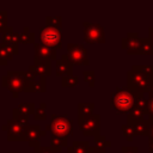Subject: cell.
<instances>
[{"mask_svg": "<svg viewBox=\"0 0 153 153\" xmlns=\"http://www.w3.org/2000/svg\"><path fill=\"white\" fill-rule=\"evenodd\" d=\"M1 85L12 93L13 98H18L20 92H33V82L26 79L24 71L10 69L7 74L1 78Z\"/></svg>", "mask_w": 153, "mask_h": 153, "instance_id": "1", "label": "cell"}, {"mask_svg": "<svg viewBox=\"0 0 153 153\" xmlns=\"http://www.w3.org/2000/svg\"><path fill=\"white\" fill-rule=\"evenodd\" d=\"M151 82L152 76L141 72L136 65L127 72V88L134 93H147Z\"/></svg>", "mask_w": 153, "mask_h": 153, "instance_id": "2", "label": "cell"}, {"mask_svg": "<svg viewBox=\"0 0 153 153\" xmlns=\"http://www.w3.org/2000/svg\"><path fill=\"white\" fill-rule=\"evenodd\" d=\"M45 131H50L51 136L68 139L73 134V121L66 115L53 114L50 116V124L45 127Z\"/></svg>", "mask_w": 153, "mask_h": 153, "instance_id": "3", "label": "cell"}, {"mask_svg": "<svg viewBox=\"0 0 153 153\" xmlns=\"http://www.w3.org/2000/svg\"><path fill=\"white\" fill-rule=\"evenodd\" d=\"M136 104V93L128 88L117 87L111 94V105L118 112L128 114Z\"/></svg>", "mask_w": 153, "mask_h": 153, "instance_id": "4", "label": "cell"}, {"mask_svg": "<svg viewBox=\"0 0 153 153\" xmlns=\"http://www.w3.org/2000/svg\"><path fill=\"white\" fill-rule=\"evenodd\" d=\"M84 41L86 43H105V32L99 23L84 22Z\"/></svg>", "mask_w": 153, "mask_h": 153, "instance_id": "5", "label": "cell"}, {"mask_svg": "<svg viewBox=\"0 0 153 153\" xmlns=\"http://www.w3.org/2000/svg\"><path fill=\"white\" fill-rule=\"evenodd\" d=\"M39 41L42 44H45V45L57 50L62 47L61 31L59 29H54V27H49V26L41 27Z\"/></svg>", "mask_w": 153, "mask_h": 153, "instance_id": "6", "label": "cell"}, {"mask_svg": "<svg viewBox=\"0 0 153 153\" xmlns=\"http://www.w3.org/2000/svg\"><path fill=\"white\" fill-rule=\"evenodd\" d=\"M27 124H23L14 120H8L6 124L1 127L2 130L7 131V140L10 142H22L25 141V127Z\"/></svg>", "mask_w": 153, "mask_h": 153, "instance_id": "7", "label": "cell"}, {"mask_svg": "<svg viewBox=\"0 0 153 153\" xmlns=\"http://www.w3.org/2000/svg\"><path fill=\"white\" fill-rule=\"evenodd\" d=\"M67 55L69 56L73 65L78 66H88L90 61L87 57V49L82 44L68 43L67 44Z\"/></svg>", "mask_w": 153, "mask_h": 153, "instance_id": "8", "label": "cell"}, {"mask_svg": "<svg viewBox=\"0 0 153 153\" xmlns=\"http://www.w3.org/2000/svg\"><path fill=\"white\" fill-rule=\"evenodd\" d=\"M79 128L85 136H96L100 130V116L93 114L79 123Z\"/></svg>", "mask_w": 153, "mask_h": 153, "instance_id": "9", "label": "cell"}, {"mask_svg": "<svg viewBox=\"0 0 153 153\" xmlns=\"http://www.w3.org/2000/svg\"><path fill=\"white\" fill-rule=\"evenodd\" d=\"M121 45L130 55L140 54L141 41H140V37H139L137 32H128L127 36L121 39Z\"/></svg>", "mask_w": 153, "mask_h": 153, "instance_id": "10", "label": "cell"}, {"mask_svg": "<svg viewBox=\"0 0 153 153\" xmlns=\"http://www.w3.org/2000/svg\"><path fill=\"white\" fill-rule=\"evenodd\" d=\"M47 134L45 130H42L39 126H26L25 127V141L29 142V146L33 149H37L39 145V139Z\"/></svg>", "mask_w": 153, "mask_h": 153, "instance_id": "11", "label": "cell"}, {"mask_svg": "<svg viewBox=\"0 0 153 153\" xmlns=\"http://www.w3.org/2000/svg\"><path fill=\"white\" fill-rule=\"evenodd\" d=\"M19 48L18 44H7V43H0V66H6L10 60L14 57V55H18Z\"/></svg>", "mask_w": 153, "mask_h": 153, "instance_id": "12", "label": "cell"}, {"mask_svg": "<svg viewBox=\"0 0 153 153\" xmlns=\"http://www.w3.org/2000/svg\"><path fill=\"white\" fill-rule=\"evenodd\" d=\"M35 57L42 59V60H57V50L54 48H50L45 44L35 43Z\"/></svg>", "mask_w": 153, "mask_h": 153, "instance_id": "13", "label": "cell"}, {"mask_svg": "<svg viewBox=\"0 0 153 153\" xmlns=\"http://www.w3.org/2000/svg\"><path fill=\"white\" fill-rule=\"evenodd\" d=\"M73 73V63L69 59V56L66 54H62L60 59L56 60V74L59 76H67L72 75Z\"/></svg>", "mask_w": 153, "mask_h": 153, "instance_id": "14", "label": "cell"}, {"mask_svg": "<svg viewBox=\"0 0 153 153\" xmlns=\"http://www.w3.org/2000/svg\"><path fill=\"white\" fill-rule=\"evenodd\" d=\"M32 67H33V69L38 76H45L47 78L51 74V61H49V60H42V59L35 57Z\"/></svg>", "mask_w": 153, "mask_h": 153, "instance_id": "15", "label": "cell"}, {"mask_svg": "<svg viewBox=\"0 0 153 153\" xmlns=\"http://www.w3.org/2000/svg\"><path fill=\"white\" fill-rule=\"evenodd\" d=\"M94 103H79L78 104V123L93 115Z\"/></svg>", "mask_w": 153, "mask_h": 153, "instance_id": "16", "label": "cell"}, {"mask_svg": "<svg viewBox=\"0 0 153 153\" xmlns=\"http://www.w3.org/2000/svg\"><path fill=\"white\" fill-rule=\"evenodd\" d=\"M143 117H145V112H143L141 109H139L137 106H134V108L128 112V115H127V121H128V124H129V126H134V124H136L137 122L145 120Z\"/></svg>", "mask_w": 153, "mask_h": 153, "instance_id": "17", "label": "cell"}, {"mask_svg": "<svg viewBox=\"0 0 153 153\" xmlns=\"http://www.w3.org/2000/svg\"><path fill=\"white\" fill-rule=\"evenodd\" d=\"M90 147L88 141H74L72 146L67 147V153H88Z\"/></svg>", "mask_w": 153, "mask_h": 153, "instance_id": "18", "label": "cell"}, {"mask_svg": "<svg viewBox=\"0 0 153 153\" xmlns=\"http://www.w3.org/2000/svg\"><path fill=\"white\" fill-rule=\"evenodd\" d=\"M134 128V133L135 135H141V136H148L149 134V129H151V124L148 120H142L140 122H137L136 124L133 126Z\"/></svg>", "mask_w": 153, "mask_h": 153, "instance_id": "19", "label": "cell"}, {"mask_svg": "<svg viewBox=\"0 0 153 153\" xmlns=\"http://www.w3.org/2000/svg\"><path fill=\"white\" fill-rule=\"evenodd\" d=\"M2 43L7 44H18V33L11 26H7L2 31Z\"/></svg>", "mask_w": 153, "mask_h": 153, "instance_id": "20", "label": "cell"}, {"mask_svg": "<svg viewBox=\"0 0 153 153\" xmlns=\"http://www.w3.org/2000/svg\"><path fill=\"white\" fill-rule=\"evenodd\" d=\"M18 43H24V44H35V33L29 29L24 27L22 32L18 33Z\"/></svg>", "mask_w": 153, "mask_h": 153, "instance_id": "21", "label": "cell"}, {"mask_svg": "<svg viewBox=\"0 0 153 153\" xmlns=\"http://www.w3.org/2000/svg\"><path fill=\"white\" fill-rule=\"evenodd\" d=\"M50 147H51L56 153H59V152L62 151V148L68 147V141H67V139L51 136V139H50Z\"/></svg>", "mask_w": 153, "mask_h": 153, "instance_id": "22", "label": "cell"}, {"mask_svg": "<svg viewBox=\"0 0 153 153\" xmlns=\"http://www.w3.org/2000/svg\"><path fill=\"white\" fill-rule=\"evenodd\" d=\"M94 147L98 148V149H102V151H105L106 148L111 147V142L102 134H98L94 136Z\"/></svg>", "mask_w": 153, "mask_h": 153, "instance_id": "23", "label": "cell"}, {"mask_svg": "<svg viewBox=\"0 0 153 153\" xmlns=\"http://www.w3.org/2000/svg\"><path fill=\"white\" fill-rule=\"evenodd\" d=\"M45 26L60 30L62 26V18L60 16H45Z\"/></svg>", "mask_w": 153, "mask_h": 153, "instance_id": "24", "label": "cell"}, {"mask_svg": "<svg viewBox=\"0 0 153 153\" xmlns=\"http://www.w3.org/2000/svg\"><path fill=\"white\" fill-rule=\"evenodd\" d=\"M79 82V78L76 75H67L61 78V86L62 87H75Z\"/></svg>", "mask_w": 153, "mask_h": 153, "instance_id": "25", "label": "cell"}, {"mask_svg": "<svg viewBox=\"0 0 153 153\" xmlns=\"http://www.w3.org/2000/svg\"><path fill=\"white\" fill-rule=\"evenodd\" d=\"M140 41H141L140 54H143V55H151V54H153V45H152L149 38L142 37V38H140Z\"/></svg>", "mask_w": 153, "mask_h": 153, "instance_id": "26", "label": "cell"}, {"mask_svg": "<svg viewBox=\"0 0 153 153\" xmlns=\"http://www.w3.org/2000/svg\"><path fill=\"white\" fill-rule=\"evenodd\" d=\"M47 91V80L45 76H38L33 82V92L44 93Z\"/></svg>", "mask_w": 153, "mask_h": 153, "instance_id": "27", "label": "cell"}, {"mask_svg": "<svg viewBox=\"0 0 153 153\" xmlns=\"http://www.w3.org/2000/svg\"><path fill=\"white\" fill-rule=\"evenodd\" d=\"M12 114H13L12 120L18 121V122H20V123H23V124H27L29 118H30V116H29V115H26V114L22 112L18 108H14V109L12 110Z\"/></svg>", "mask_w": 153, "mask_h": 153, "instance_id": "28", "label": "cell"}, {"mask_svg": "<svg viewBox=\"0 0 153 153\" xmlns=\"http://www.w3.org/2000/svg\"><path fill=\"white\" fill-rule=\"evenodd\" d=\"M45 108L47 104L45 103H41L38 105V108H36L35 114H33V118L36 121H44L47 118V112H45Z\"/></svg>", "mask_w": 153, "mask_h": 153, "instance_id": "29", "label": "cell"}, {"mask_svg": "<svg viewBox=\"0 0 153 153\" xmlns=\"http://www.w3.org/2000/svg\"><path fill=\"white\" fill-rule=\"evenodd\" d=\"M82 76H84V81H85L90 87H93V86H94V84H96L94 71H91V69L84 71V72H82Z\"/></svg>", "mask_w": 153, "mask_h": 153, "instance_id": "30", "label": "cell"}, {"mask_svg": "<svg viewBox=\"0 0 153 153\" xmlns=\"http://www.w3.org/2000/svg\"><path fill=\"white\" fill-rule=\"evenodd\" d=\"M18 109L22 111V112H24V114H26V115H33L35 114V110H36V106H35V104L33 103H20L19 105H18Z\"/></svg>", "mask_w": 153, "mask_h": 153, "instance_id": "31", "label": "cell"}, {"mask_svg": "<svg viewBox=\"0 0 153 153\" xmlns=\"http://www.w3.org/2000/svg\"><path fill=\"white\" fill-rule=\"evenodd\" d=\"M121 129H122V131H123L124 136L127 137V140H128L129 142H131V141H133V139H134V136H135V133H134V128H133V126L123 124V126L121 127Z\"/></svg>", "mask_w": 153, "mask_h": 153, "instance_id": "32", "label": "cell"}, {"mask_svg": "<svg viewBox=\"0 0 153 153\" xmlns=\"http://www.w3.org/2000/svg\"><path fill=\"white\" fill-rule=\"evenodd\" d=\"M24 75H25V76H26V79H27L29 81H31V82H35V81H36V79L38 78V75H37V73L35 72V69H33L32 65H30V66H29V68H27L26 71H24Z\"/></svg>", "mask_w": 153, "mask_h": 153, "instance_id": "33", "label": "cell"}, {"mask_svg": "<svg viewBox=\"0 0 153 153\" xmlns=\"http://www.w3.org/2000/svg\"><path fill=\"white\" fill-rule=\"evenodd\" d=\"M7 11H0V32H2L8 25H7Z\"/></svg>", "mask_w": 153, "mask_h": 153, "instance_id": "34", "label": "cell"}, {"mask_svg": "<svg viewBox=\"0 0 153 153\" xmlns=\"http://www.w3.org/2000/svg\"><path fill=\"white\" fill-rule=\"evenodd\" d=\"M136 66L145 74H147L149 76H153V65H136Z\"/></svg>", "mask_w": 153, "mask_h": 153, "instance_id": "35", "label": "cell"}, {"mask_svg": "<svg viewBox=\"0 0 153 153\" xmlns=\"http://www.w3.org/2000/svg\"><path fill=\"white\" fill-rule=\"evenodd\" d=\"M35 153H56L50 146H39L37 149H33Z\"/></svg>", "mask_w": 153, "mask_h": 153, "instance_id": "36", "label": "cell"}, {"mask_svg": "<svg viewBox=\"0 0 153 153\" xmlns=\"http://www.w3.org/2000/svg\"><path fill=\"white\" fill-rule=\"evenodd\" d=\"M121 151L122 153H139V149L136 146H122Z\"/></svg>", "mask_w": 153, "mask_h": 153, "instance_id": "37", "label": "cell"}, {"mask_svg": "<svg viewBox=\"0 0 153 153\" xmlns=\"http://www.w3.org/2000/svg\"><path fill=\"white\" fill-rule=\"evenodd\" d=\"M148 106L146 115H148V118H153V97H148Z\"/></svg>", "mask_w": 153, "mask_h": 153, "instance_id": "38", "label": "cell"}, {"mask_svg": "<svg viewBox=\"0 0 153 153\" xmlns=\"http://www.w3.org/2000/svg\"><path fill=\"white\" fill-rule=\"evenodd\" d=\"M88 153H105V151L98 149V148H96V147L93 146V147H90V149H88Z\"/></svg>", "mask_w": 153, "mask_h": 153, "instance_id": "39", "label": "cell"}, {"mask_svg": "<svg viewBox=\"0 0 153 153\" xmlns=\"http://www.w3.org/2000/svg\"><path fill=\"white\" fill-rule=\"evenodd\" d=\"M151 124V129H149V134H148V141H153V123Z\"/></svg>", "mask_w": 153, "mask_h": 153, "instance_id": "40", "label": "cell"}, {"mask_svg": "<svg viewBox=\"0 0 153 153\" xmlns=\"http://www.w3.org/2000/svg\"><path fill=\"white\" fill-rule=\"evenodd\" d=\"M147 93L149 94V97H153V79H152V82H151V85H149V87H148Z\"/></svg>", "mask_w": 153, "mask_h": 153, "instance_id": "41", "label": "cell"}, {"mask_svg": "<svg viewBox=\"0 0 153 153\" xmlns=\"http://www.w3.org/2000/svg\"><path fill=\"white\" fill-rule=\"evenodd\" d=\"M148 33H149V41H151V43H152V45H153V26L152 27H149L148 29Z\"/></svg>", "mask_w": 153, "mask_h": 153, "instance_id": "42", "label": "cell"}, {"mask_svg": "<svg viewBox=\"0 0 153 153\" xmlns=\"http://www.w3.org/2000/svg\"><path fill=\"white\" fill-rule=\"evenodd\" d=\"M8 153H18V152H8Z\"/></svg>", "mask_w": 153, "mask_h": 153, "instance_id": "43", "label": "cell"}, {"mask_svg": "<svg viewBox=\"0 0 153 153\" xmlns=\"http://www.w3.org/2000/svg\"><path fill=\"white\" fill-rule=\"evenodd\" d=\"M30 153H35V152H30Z\"/></svg>", "mask_w": 153, "mask_h": 153, "instance_id": "44", "label": "cell"}]
</instances>
